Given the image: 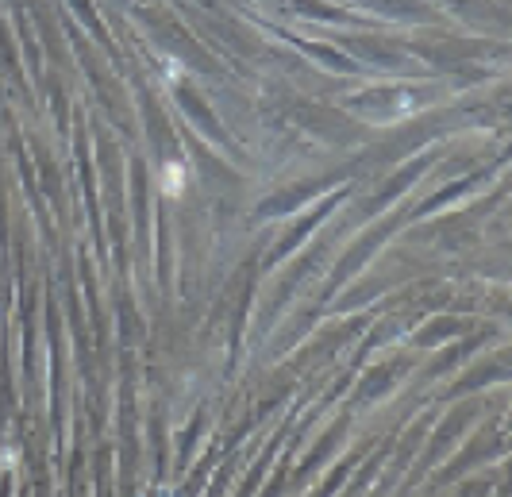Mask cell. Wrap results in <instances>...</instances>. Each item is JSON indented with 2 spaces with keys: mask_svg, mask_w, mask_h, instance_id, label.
<instances>
[{
  "mask_svg": "<svg viewBox=\"0 0 512 497\" xmlns=\"http://www.w3.org/2000/svg\"><path fill=\"white\" fill-rule=\"evenodd\" d=\"M181 189H185V170L170 162L166 174H162V193H166V197H181Z\"/></svg>",
  "mask_w": 512,
  "mask_h": 497,
  "instance_id": "6da1fadb",
  "label": "cell"
}]
</instances>
